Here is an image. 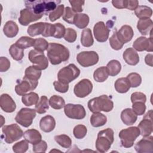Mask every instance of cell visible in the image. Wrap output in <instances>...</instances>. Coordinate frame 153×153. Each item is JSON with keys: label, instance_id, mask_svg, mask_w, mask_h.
<instances>
[{"label": "cell", "instance_id": "obj_1", "mask_svg": "<svg viewBox=\"0 0 153 153\" xmlns=\"http://www.w3.org/2000/svg\"><path fill=\"white\" fill-rule=\"evenodd\" d=\"M25 4L26 8L30 10L35 14L47 15L54 11L57 5L61 2L60 1H50V0H33L25 1Z\"/></svg>", "mask_w": 153, "mask_h": 153}, {"label": "cell", "instance_id": "obj_2", "mask_svg": "<svg viewBox=\"0 0 153 153\" xmlns=\"http://www.w3.org/2000/svg\"><path fill=\"white\" fill-rule=\"evenodd\" d=\"M47 57L50 62L56 65L61 63L62 62L67 61L69 58V51L63 45L50 42L47 50Z\"/></svg>", "mask_w": 153, "mask_h": 153}, {"label": "cell", "instance_id": "obj_3", "mask_svg": "<svg viewBox=\"0 0 153 153\" xmlns=\"http://www.w3.org/2000/svg\"><path fill=\"white\" fill-rule=\"evenodd\" d=\"M88 108L93 113L100 111L109 112L114 108V102L107 95H102L90 99L88 102Z\"/></svg>", "mask_w": 153, "mask_h": 153}, {"label": "cell", "instance_id": "obj_4", "mask_svg": "<svg viewBox=\"0 0 153 153\" xmlns=\"http://www.w3.org/2000/svg\"><path fill=\"white\" fill-rule=\"evenodd\" d=\"M114 131L111 128H107L98 133L96 141V148L98 152H107L114 142Z\"/></svg>", "mask_w": 153, "mask_h": 153}, {"label": "cell", "instance_id": "obj_5", "mask_svg": "<svg viewBox=\"0 0 153 153\" xmlns=\"http://www.w3.org/2000/svg\"><path fill=\"white\" fill-rule=\"evenodd\" d=\"M140 135V130L137 127H130L121 130L119 133V137L123 147L128 148L134 145V142Z\"/></svg>", "mask_w": 153, "mask_h": 153}, {"label": "cell", "instance_id": "obj_6", "mask_svg": "<svg viewBox=\"0 0 153 153\" xmlns=\"http://www.w3.org/2000/svg\"><path fill=\"white\" fill-rule=\"evenodd\" d=\"M80 74V70L73 63L62 68L57 74L58 81L66 84L77 78Z\"/></svg>", "mask_w": 153, "mask_h": 153}, {"label": "cell", "instance_id": "obj_7", "mask_svg": "<svg viewBox=\"0 0 153 153\" xmlns=\"http://www.w3.org/2000/svg\"><path fill=\"white\" fill-rule=\"evenodd\" d=\"M2 131L5 136L4 140L7 143H11L23 136V131L16 124L5 126L2 128Z\"/></svg>", "mask_w": 153, "mask_h": 153}, {"label": "cell", "instance_id": "obj_8", "mask_svg": "<svg viewBox=\"0 0 153 153\" xmlns=\"http://www.w3.org/2000/svg\"><path fill=\"white\" fill-rule=\"evenodd\" d=\"M36 112L34 109L23 108L17 112L15 120L23 127H28L32 124L33 120L36 117Z\"/></svg>", "mask_w": 153, "mask_h": 153}, {"label": "cell", "instance_id": "obj_9", "mask_svg": "<svg viewBox=\"0 0 153 153\" xmlns=\"http://www.w3.org/2000/svg\"><path fill=\"white\" fill-rule=\"evenodd\" d=\"M99 59L98 54L94 51H82L79 53L76 56V60L78 63L84 68L97 64Z\"/></svg>", "mask_w": 153, "mask_h": 153}, {"label": "cell", "instance_id": "obj_10", "mask_svg": "<svg viewBox=\"0 0 153 153\" xmlns=\"http://www.w3.org/2000/svg\"><path fill=\"white\" fill-rule=\"evenodd\" d=\"M64 112L68 118L75 120H82L86 115L85 108L80 104H66L64 106Z\"/></svg>", "mask_w": 153, "mask_h": 153}, {"label": "cell", "instance_id": "obj_11", "mask_svg": "<svg viewBox=\"0 0 153 153\" xmlns=\"http://www.w3.org/2000/svg\"><path fill=\"white\" fill-rule=\"evenodd\" d=\"M28 58L33 66L39 70H44L48 66V59L45 57L44 52L32 50L28 54Z\"/></svg>", "mask_w": 153, "mask_h": 153}, {"label": "cell", "instance_id": "obj_12", "mask_svg": "<svg viewBox=\"0 0 153 153\" xmlns=\"http://www.w3.org/2000/svg\"><path fill=\"white\" fill-rule=\"evenodd\" d=\"M93 90V84L88 79H82L75 84L74 92L75 96L79 98H83L91 93Z\"/></svg>", "mask_w": 153, "mask_h": 153}, {"label": "cell", "instance_id": "obj_13", "mask_svg": "<svg viewBox=\"0 0 153 153\" xmlns=\"http://www.w3.org/2000/svg\"><path fill=\"white\" fill-rule=\"evenodd\" d=\"M152 110L151 109L146 112L143 120L137 126L140 130V134L143 137H147L151 135L152 132Z\"/></svg>", "mask_w": 153, "mask_h": 153}, {"label": "cell", "instance_id": "obj_14", "mask_svg": "<svg viewBox=\"0 0 153 153\" xmlns=\"http://www.w3.org/2000/svg\"><path fill=\"white\" fill-rule=\"evenodd\" d=\"M38 81H32L25 77L22 80L17 81L15 87V91L19 96H23L29 91H32L36 88Z\"/></svg>", "mask_w": 153, "mask_h": 153}, {"label": "cell", "instance_id": "obj_15", "mask_svg": "<svg viewBox=\"0 0 153 153\" xmlns=\"http://www.w3.org/2000/svg\"><path fill=\"white\" fill-rule=\"evenodd\" d=\"M93 33L96 39L98 42H104L109 38V29L103 22H99L94 26Z\"/></svg>", "mask_w": 153, "mask_h": 153}, {"label": "cell", "instance_id": "obj_16", "mask_svg": "<svg viewBox=\"0 0 153 153\" xmlns=\"http://www.w3.org/2000/svg\"><path fill=\"white\" fill-rule=\"evenodd\" d=\"M133 48L137 51H146L148 52H152L153 51L152 39L151 36L147 38L144 36L137 38L133 44Z\"/></svg>", "mask_w": 153, "mask_h": 153}, {"label": "cell", "instance_id": "obj_17", "mask_svg": "<svg viewBox=\"0 0 153 153\" xmlns=\"http://www.w3.org/2000/svg\"><path fill=\"white\" fill-rule=\"evenodd\" d=\"M153 137H143V139L138 141L135 146L134 149L138 153H152L153 152Z\"/></svg>", "mask_w": 153, "mask_h": 153}, {"label": "cell", "instance_id": "obj_18", "mask_svg": "<svg viewBox=\"0 0 153 153\" xmlns=\"http://www.w3.org/2000/svg\"><path fill=\"white\" fill-rule=\"evenodd\" d=\"M19 22L22 26H27L30 23L35 22L42 18V15L35 14L27 8L22 9L20 12Z\"/></svg>", "mask_w": 153, "mask_h": 153}, {"label": "cell", "instance_id": "obj_19", "mask_svg": "<svg viewBox=\"0 0 153 153\" xmlns=\"http://www.w3.org/2000/svg\"><path fill=\"white\" fill-rule=\"evenodd\" d=\"M0 106L5 112L11 113L16 108V105L12 97L8 94H2L0 97Z\"/></svg>", "mask_w": 153, "mask_h": 153}, {"label": "cell", "instance_id": "obj_20", "mask_svg": "<svg viewBox=\"0 0 153 153\" xmlns=\"http://www.w3.org/2000/svg\"><path fill=\"white\" fill-rule=\"evenodd\" d=\"M117 36L123 44H126L131 40L134 35L132 27L127 25H123L120 30L117 32Z\"/></svg>", "mask_w": 153, "mask_h": 153}, {"label": "cell", "instance_id": "obj_21", "mask_svg": "<svg viewBox=\"0 0 153 153\" xmlns=\"http://www.w3.org/2000/svg\"><path fill=\"white\" fill-rule=\"evenodd\" d=\"M123 59L129 65H136L139 62V56L133 48H127L123 54Z\"/></svg>", "mask_w": 153, "mask_h": 153}, {"label": "cell", "instance_id": "obj_22", "mask_svg": "<svg viewBox=\"0 0 153 153\" xmlns=\"http://www.w3.org/2000/svg\"><path fill=\"white\" fill-rule=\"evenodd\" d=\"M56 126V121L51 115H47L41 118L39 121V127L41 130L48 133L53 131Z\"/></svg>", "mask_w": 153, "mask_h": 153}, {"label": "cell", "instance_id": "obj_23", "mask_svg": "<svg viewBox=\"0 0 153 153\" xmlns=\"http://www.w3.org/2000/svg\"><path fill=\"white\" fill-rule=\"evenodd\" d=\"M121 119L123 123L127 126H131L134 124L137 119V115L131 108H126L121 113Z\"/></svg>", "mask_w": 153, "mask_h": 153}, {"label": "cell", "instance_id": "obj_24", "mask_svg": "<svg viewBox=\"0 0 153 153\" xmlns=\"http://www.w3.org/2000/svg\"><path fill=\"white\" fill-rule=\"evenodd\" d=\"M153 26V22L151 19H139L137 22V28L143 35H147L151 33Z\"/></svg>", "mask_w": 153, "mask_h": 153}, {"label": "cell", "instance_id": "obj_25", "mask_svg": "<svg viewBox=\"0 0 153 153\" xmlns=\"http://www.w3.org/2000/svg\"><path fill=\"white\" fill-rule=\"evenodd\" d=\"M24 139L29 143L35 145L42 140L41 133L36 129L31 128L27 130L23 133Z\"/></svg>", "mask_w": 153, "mask_h": 153}, {"label": "cell", "instance_id": "obj_26", "mask_svg": "<svg viewBox=\"0 0 153 153\" xmlns=\"http://www.w3.org/2000/svg\"><path fill=\"white\" fill-rule=\"evenodd\" d=\"M3 32L8 38L15 37L19 32V27L13 21L10 20L5 23L3 27Z\"/></svg>", "mask_w": 153, "mask_h": 153}, {"label": "cell", "instance_id": "obj_27", "mask_svg": "<svg viewBox=\"0 0 153 153\" xmlns=\"http://www.w3.org/2000/svg\"><path fill=\"white\" fill-rule=\"evenodd\" d=\"M41 75V71L36 68L35 66H30L27 67L25 72V76L23 77L32 81H38Z\"/></svg>", "mask_w": 153, "mask_h": 153}, {"label": "cell", "instance_id": "obj_28", "mask_svg": "<svg viewBox=\"0 0 153 153\" xmlns=\"http://www.w3.org/2000/svg\"><path fill=\"white\" fill-rule=\"evenodd\" d=\"M45 28V22H38L30 25L27 28V32L30 36H35L41 34L42 35L44 32Z\"/></svg>", "mask_w": 153, "mask_h": 153}, {"label": "cell", "instance_id": "obj_29", "mask_svg": "<svg viewBox=\"0 0 153 153\" xmlns=\"http://www.w3.org/2000/svg\"><path fill=\"white\" fill-rule=\"evenodd\" d=\"M134 13L139 19H150L152 15V10L146 5H139L135 9Z\"/></svg>", "mask_w": 153, "mask_h": 153}, {"label": "cell", "instance_id": "obj_30", "mask_svg": "<svg viewBox=\"0 0 153 153\" xmlns=\"http://www.w3.org/2000/svg\"><path fill=\"white\" fill-rule=\"evenodd\" d=\"M115 88L118 93H125L127 92L130 87V82L127 78H120L116 80L114 84Z\"/></svg>", "mask_w": 153, "mask_h": 153}, {"label": "cell", "instance_id": "obj_31", "mask_svg": "<svg viewBox=\"0 0 153 153\" xmlns=\"http://www.w3.org/2000/svg\"><path fill=\"white\" fill-rule=\"evenodd\" d=\"M107 122V117L100 112L93 113L90 117V123L94 127L104 126Z\"/></svg>", "mask_w": 153, "mask_h": 153}, {"label": "cell", "instance_id": "obj_32", "mask_svg": "<svg viewBox=\"0 0 153 153\" xmlns=\"http://www.w3.org/2000/svg\"><path fill=\"white\" fill-rule=\"evenodd\" d=\"M89 21L90 19L87 14L84 13H79L75 15L74 24L79 29H84L88 25Z\"/></svg>", "mask_w": 153, "mask_h": 153}, {"label": "cell", "instance_id": "obj_33", "mask_svg": "<svg viewBox=\"0 0 153 153\" xmlns=\"http://www.w3.org/2000/svg\"><path fill=\"white\" fill-rule=\"evenodd\" d=\"M108 75L111 76L117 75L121 70V65L119 61L117 60H112L109 61L106 66Z\"/></svg>", "mask_w": 153, "mask_h": 153}, {"label": "cell", "instance_id": "obj_34", "mask_svg": "<svg viewBox=\"0 0 153 153\" xmlns=\"http://www.w3.org/2000/svg\"><path fill=\"white\" fill-rule=\"evenodd\" d=\"M81 43L85 47H90L93 44L94 39L90 29L86 28L82 30L81 36Z\"/></svg>", "mask_w": 153, "mask_h": 153}, {"label": "cell", "instance_id": "obj_35", "mask_svg": "<svg viewBox=\"0 0 153 153\" xmlns=\"http://www.w3.org/2000/svg\"><path fill=\"white\" fill-rule=\"evenodd\" d=\"M39 100V96L35 92H30L22 96V102L26 106L36 105Z\"/></svg>", "mask_w": 153, "mask_h": 153}, {"label": "cell", "instance_id": "obj_36", "mask_svg": "<svg viewBox=\"0 0 153 153\" xmlns=\"http://www.w3.org/2000/svg\"><path fill=\"white\" fill-rule=\"evenodd\" d=\"M49 100L45 96H42L40 100L35 105V109L39 114H44L49 108Z\"/></svg>", "mask_w": 153, "mask_h": 153}, {"label": "cell", "instance_id": "obj_37", "mask_svg": "<svg viewBox=\"0 0 153 153\" xmlns=\"http://www.w3.org/2000/svg\"><path fill=\"white\" fill-rule=\"evenodd\" d=\"M108 73L105 66H102L96 69L93 74L94 79L98 82H103L108 78Z\"/></svg>", "mask_w": 153, "mask_h": 153}, {"label": "cell", "instance_id": "obj_38", "mask_svg": "<svg viewBox=\"0 0 153 153\" xmlns=\"http://www.w3.org/2000/svg\"><path fill=\"white\" fill-rule=\"evenodd\" d=\"M9 53L14 60L20 61L24 56V50L14 44L10 46L9 48Z\"/></svg>", "mask_w": 153, "mask_h": 153}, {"label": "cell", "instance_id": "obj_39", "mask_svg": "<svg viewBox=\"0 0 153 153\" xmlns=\"http://www.w3.org/2000/svg\"><path fill=\"white\" fill-rule=\"evenodd\" d=\"M49 105L54 109H60L65 106V102L62 97L53 95L49 99Z\"/></svg>", "mask_w": 153, "mask_h": 153}, {"label": "cell", "instance_id": "obj_40", "mask_svg": "<svg viewBox=\"0 0 153 153\" xmlns=\"http://www.w3.org/2000/svg\"><path fill=\"white\" fill-rule=\"evenodd\" d=\"M34 43H35V39H33L29 36H22L20 38H19L16 42L15 44L19 47L24 50L25 48L33 47Z\"/></svg>", "mask_w": 153, "mask_h": 153}, {"label": "cell", "instance_id": "obj_41", "mask_svg": "<svg viewBox=\"0 0 153 153\" xmlns=\"http://www.w3.org/2000/svg\"><path fill=\"white\" fill-rule=\"evenodd\" d=\"M56 142L62 147L69 148L72 145V140L69 136L66 134H60L54 136Z\"/></svg>", "mask_w": 153, "mask_h": 153}, {"label": "cell", "instance_id": "obj_42", "mask_svg": "<svg viewBox=\"0 0 153 153\" xmlns=\"http://www.w3.org/2000/svg\"><path fill=\"white\" fill-rule=\"evenodd\" d=\"M130 84V87L136 88L139 86L142 82V78L140 75L136 72H131L126 77Z\"/></svg>", "mask_w": 153, "mask_h": 153}, {"label": "cell", "instance_id": "obj_43", "mask_svg": "<svg viewBox=\"0 0 153 153\" xmlns=\"http://www.w3.org/2000/svg\"><path fill=\"white\" fill-rule=\"evenodd\" d=\"M64 5L63 4H60L58 5L56 8L51 11L50 13H49V19L51 22H53L56 21V20L59 19L61 16L63 15L64 13Z\"/></svg>", "mask_w": 153, "mask_h": 153}, {"label": "cell", "instance_id": "obj_44", "mask_svg": "<svg viewBox=\"0 0 153 153\" xmlns=\"http://www.w3.org/2000/svg\"><path fill=\"white\" fill-rule=\"evenodd\" d=\"M87 127L82 124H78L75 126L73 130V134L78 139H83L87 134Z\"/></svg>", "mask_w": 153, "mask_h": 153}, {"label": "cell", "instance_id": "obj_45", "mask_svg": "<svg viewBox=\"0 0 153 153\" xmlns=\"http://www.w3.org/2000/svg\"><path fill=\"white\" fill-rule=\"evenodd\" d=\"M48 45L49 44L45 39L39 38L35 39V43L33 47L35 50L41 52H44L45 50H47Z\"/></svg>", "mask_w": 153, "mask_h": 153}, {"label": "cell", "instance_id": "obj_46", "mask_svg": "<svg viewBox=\"0 0 153 153\" xmlns=\"http://www.w3.org/2000/svg\"><path fill=\"white\" fill-rule=\"evenodd\" d=\"M109 44L112 48L115 50H119L121 49L124 45V44H123L118 39L117 32H114L112 35L110 37Z\"/></svg>", "mask_w": 153, "mask_h": 153}, {"label": "cell", "instance_id": "obj_47", "mask_svg": "<svg viewBox=\"0 0 153 153\" xmlns=\"http://www.w3.org/2000/svg\"><path fill=\"white\" fill-rule=\"evenodd\" d=\"M76 14V13L71 8L67 7L65 8L64 13L63 15V19L64 21L69 24H74V17Z\"/></svg>", "mask_w": 153, "mask_h": 153}, {"label": "cell", "instance_id": "obj_48", "mask_svg": "<svg viewBox=\"0 0 153 153\" xmlns=\"http://www.w3.org/2000/svg\"><path fill=\"white\" fill-rule=\"evenodd\" d=\"M28 142L26 140L17 142L13 146V150L16 153H24L28 149Z\"/></svg>", "mask_w": 153, "mask_h": 153}, {"label": "cell", "instance_id": "obj_49", "mask_svg": "<svg viewBox=\"0 0 153 153\" xmlns=\"http://www.w3.org/2000/svg\"><path fill=\"white\" fill-rule=\"evenodd\" d=\"M64 39L65 41L69 42H74L75 41L76 37H77V33L75 30H74L72 28L68 27L66 29L65 33L64 35Z\"/></svg>", "mask_w": 153, "mask_h": 153}, {"label": "cell", "instance_id": "obj_50", "mask_svg": "<svg viewBox=\"0 0 153 153\" xmlns=\"http://www.w3.org/2000/svg\"><path fill=\"white\" fill-rule=\"evenodd\" d=\"M132 109L137 115H143L145 112L146 106L145 103L141 102H136L133 103Z\"/></svg>", "mask_w": 153, "mask_h": 153}, {"label": "cell", "instance_id": "obj_51", "mask_svg": "<svg viewBox=\"0 0 153 153\" xmlns=\"http://www.w3.org/2000/svg\"><path fill=\"white\" fill-rule=\"evenodd\" d=\"M54 26H55L56 30H55V33L53 37L57 39H60L62 37H63L65 33V30H66L65 26L60 23H55Z\"/></svg>", "mask_w": 153, "mask_h": 153}, {"label": "cell", "instance_id": "obj_52", "mask_svg": "<svg viewBox=\"0 0 153 153\" xmlns=\"http://www.w3.org/2000/svg\"><path fill=\"white\" fill-rule=\"evenodd\" d=\"M72 9L75 13H80L82 11V6L85 3L84 1L82 0H75V1H69Z\"/></svg>", "mask_w": 153, "mask_h": 153}, {"label": "cell", "instance_id": "obj_53", "mask_svg": "<svg viewBox=\"0 0 153 153\" xmlns=\"http://www.w3.org/2000/svg\"><path fill=\"white\" fill-rule=\"evenodd\" d=\"M146 101V95L143 93L134 92V93H133L131 95V102L132 103L136 102H141L145 103Z\"/></svg>", "mask_w": 153, "mask_h": 153}, {"label": "cell", "instance_id": "obj_54", "mask_svg": "<svg viewBox=\"0 0 153 153\" xmlns=\"http://www.w3.org/2000/svg\"><path fill=\"white\" fill-rule=\"evenodd\" d=\"M53 85L55 90L61 93H66L68 91L69 84H64L59 81H55L53 82Z\"/></svg>", "mask_w": 153, "mask_h": 153}, {"label": "cell", "instance_id": "obj_55", "mask_svg": "<svg viewBox=\"0 0 153 153\" xmlns=\"http://www.w3.org/2000/svg\"><path fill=\"white\" fill-rule=\"evenodd\" d=\"M55 30L56 29H55L54 24L45 23V28L42 35L44 37L53 36L55 33Z\"/></svg>", "mask_w": 153, "mask_h": 153}, {"label": "cell", "instance_id": "obj_56", "mask_svg": "<svg viewBox=\"0 0 153 153\" xmlns=\"http://www.w3.org/2000/svg\"><path fill=\"white\" fill-rule=\"evenodd\" d=\"M47 149V144L45 141L41 140L36 144L33 145V151L36 152H45Z\"/></svg>", "mask_w": 153, "mask_h": 153}, {"label": "cell", "instance_id": "obj_57", "mask_svg": "<svg viewBox=\"0 0 153 153\" xmlns=\"http://www.w3.org/2000/svg\"><path fill=\"white\" fill-rule=\"evenodd\" d=\"M10 67V62L5 57H0V72H6Z\"/></svg>", "mask_w": 153, "mask_h": 153}, {"label": "cell", "instance_id": "obj_58", "mask_svg": "<svg viewBox=\"0 0 153 153\" xmlns=\"http://www.w3.org/2000/svg\"><path fill=\"white\" fill-rule=\"evenodd\" d=\"M113 6L118 9L126 8L127 0H113L112 1Z\"/></svg>", "mask_w": 153, "mask_h": 153}, {"label": "cell", "instance_id": "obj_59", "mask_svg": "<svg viewBox=\"0 0 153 153\" xmlns=\"http://www.w3.org/2000/svg\"><path fill=\"white\" fill-rule=\"evenodd\" d=\"M139 6V2L137 0H127L126 8L130 10H135Z\"/></svg>", "mask_w": 153, "mask_h": 153}, {"label": "cell", "instance_id": "obj_60", "mask_svg": "<svg viewBox=\"0 0 153 153\" xmlns=\"http://www.w3.org/2000/svg\"><path fill=\"white\" fill-rule=\"evenodd\" d=\"M152 57L153 55L151 53L146 54V56L145 57V63L150 66H152Z\"/></svg>", "mask_w": 153, "mask_h": 153}, {"label": "cell", "instance_id": "obj_61", "mask_svg": "<svg viewBox=\"0 0 153 153\" xmlns=\"http://www.w3.org/2000/svg\"><path fill=\"white\" fill-rule=\"evenodd\" d=\"M1 127H2V126H3V125L4 124L5 120H4V117H3L2 115H1Z\"/></svg>", "mask_w": 153, "mask_h": 153}]
</instances>
